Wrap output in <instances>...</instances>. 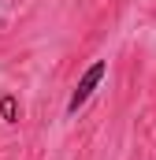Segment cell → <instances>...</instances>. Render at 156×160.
Wrapping results in <instances>:
<instances>
[{
  "mask_svg": "<svg viewBox=\"0 0 156 160\" xmlns=\"http://www.w3.org/2000/svg\"><path fill=\"white\" fill-rule=\"evenodd\" d=\"M104 75H108V60H93V63L85 67V75H82V78H78V86L71 89V101H67V116H75L78 108H82V104L93 97V89L104 82Z\"/></svg>",
  "mask_w": 156,
  "mask_h": 160,
  "instance_id": "1",
  "label": "cell"
},
{
  "mask_svg": "<svg viewBox=\"0 0 156 160\" xmlns=\"http://www.w3.org/2000/svg\"><path fill=\"white\" fill-rule=\"evenodd\" d=\"M0 116H4V123H15V116H19L15 97H0Z\"/></svg>",
  "mask_w": 156,
  "mask_h": 160,
  "instance_id": "2",
  "label": "cell"
}]
</instances>
